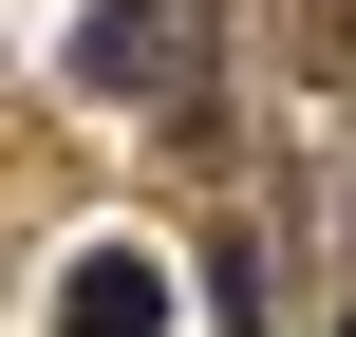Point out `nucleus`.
<instances>
[{"label":"nucleus","instance_id":"1","mask_svg":"<svg viewBox=\"0 0 356 337\" xmlns=\"http://www.w3.org/2000/svg\"><path fill=\"white\" fill-rule=\"evenodd\" d=\"M56 337H169V263H150V244H94V263L56 281Z\"/></svg>","mask_w":356,"mask_h":337},{"label":"nucleus","instance_id":"2","mask_svg":"<svg viewBox=\"0 0 356 337\" xmlns=\"http://www.w3.org/2000/svg\"><path fill=\"white\" fill-rule=\"evenodd\" d=\"M169 56H188V38H169V0H113V19L75 38V75H94V94H169Z\"/></svg>","mask_w":356,"mask_h":337}]
</instances>
